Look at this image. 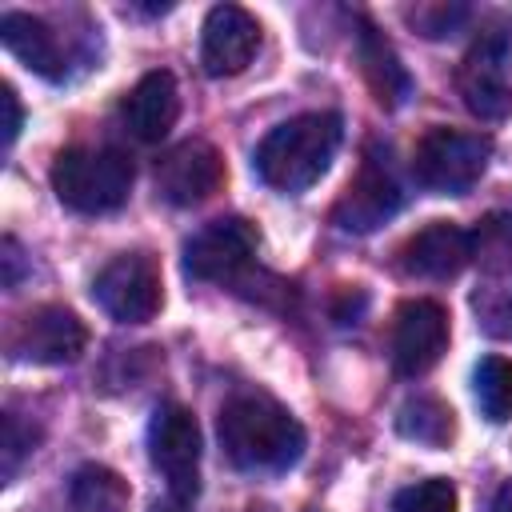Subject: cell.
<instances>
[{
    "label": "cell",
    "instance_id": "cell-12",
    "mask_svg": "<svg viewBox=\"0 0 512 512\" xmlns=\"http://www.w3.org/2000/svg\"><path fill=\"white\" fill-rule=\"evenodd\" d=\"M448 348V312L436 300H408L392 324V364L400 376H424Z\"/></svg>",
    "mask_w": 512,
    "mask_h": 512
},
{
    "label": "cell",
    "instance_id": "cell-2",
    "mask_svg": "<svg viewBox=\"0 0 512 512\" xmlns=\"http://www.w3.org/2000/svg\"><path fill=\"white\" fill-rule=\"evenodd\" d=\"M340 136H344V124L336 112H300L276 124L256 144L252 168L276 192H304L328 172L340 148Z\"/></svg>",
    "mask_w": 512,
    "mask_h": 512
},
{
    "label": "cell",
    "instance_id": "cell-20",
    "mask_svg": "<svg viewBox=\"0 0 512 512\" xmlns=\"http://www.w3.org/2000/svg\"><path fill=\"white\" fill-rule=\"evenodd\" d=\"M476 404L492 424H504L512 416V360L508 356H484L472 372Z\"/></svg>",
    "mask_w": 512,
    "mask_h": 512
},
{
    "label": "cell",
    "instance_id": "cell-10",
    "mask_svg": "<svg viewBox=\"0 0 512 512\" xmlns=\"http://www.w3.org/2000/svg\"><path fill=\"white\" fill-rule=\"evenodd\" d=\"M224 184V160L208 140H184L156 160V188L168 204H204Z\"/></svg>",
    "mask_w": 512,
    "mask_h": 512
},
{
    "label": "cell",
    "instance_id": "cell-14",
    "mask_svg": "<svg viewBox=\"0 0 512 512\" xmlns=\"http://www.w3.org/2000/svg\"><path fill=\"white\" fill-rule=\"evenodd\" d=\"M476 256V244H472V232L452 224V220H432L428 228H420L404 252H400V264L408 276H424V280H448V276H460Z\"/></svg>",
    "mask_w": 512,
    "mask_h": 512
},
{
    "label": "cell",
    "instance_id": "cell-7",
    "mask_svg": "<svg viewBox=\"0 0 512 512\" xmlns=\"http://www.w3.org/2000/svg\"><path fill=\"white\" fill-rule=\"evenodd\" d=\"M460 96L480 120L512 116V36L488 32L460 64Z\"/></svg>",
    "mask_w": 512,
    "mask_h": 512
},
{
    "label": "cell",
    "instance_id": "cell-19",
    "mask_svg": "<svg viewBox=\"0 0 512 512\" xmlns=\"http://www.w3.org/2000/svg\"><path fill=\"white\" fill-rule=\"evenodd\" d=\"M396 428L416 440V444H428V448H444L456 432V420H452V408L436 396H412L400 416H396Z\"/></svg>",
    "mask_w": 512,
    "mask_h": 512
},
{
    "label": "cell",
    "instance_id": "cell-18",
    "mask_svg": "<svg viewBox=\"0 0 512 512\" xmlns=\"http://www.w3.org/2000/svg\"><path fill=\"white\" fill-rule=\"evenodd\" d=\"M68 504L72 512H128V484L104 464H84L68 484Z\"/></svg>",
    "mask_w": 512,
    "mask_h": 512
},
{
    "label": "cell",
    "instance_id": "cell-11",
    "mask_svg": "<svg viewBox=\"0 0 512 512\" xmlns=\"http://www.w3.org/2000/svg\"><path fill=\"white\" fill-rule=\"evenodd\" d=\"M404 204V192L392 176V168L380 156H364L356 180L344 188V196L332 208V224L344 232H376L384 220H392Z\"/></svg>",
    "mask_w": 512,
    "mask_h": 512
},
{
    "label": "cell",
    "instance_id": "cell-21",
    "mask_svg": "<svg viewBox=\"0 0 512 512\" xmlns=\"http://www.w3.org/2000/svg\"><path fill=\"white\" fill-rule=\"evenodd\" d=\"M392 512H456V488L444 476L416 480L392 496Z\"/></svg>",
    "mask_w": 512,
    "mask_h": 512
},
{
    "label": "cell",
    "instance_id": "cell-15",
    "mask_svg": "<svg viewBox=\"0 0 512 512\" xmlns=\"http://www.w3.org/2000/svg\"><path fill=\"white\" fill-rule=\"evenodd\" d=\"M180 116V92H176V76L156 68V72H144L132 92L120 100V120L124 128L144 140V144H156L168 136V128L176 124Z\"/></svg>",
    "mask_w": 512,
    "mask_h": 512
},
{
    "label": "cell",
    "instance_id": "cell-25",
    "mask_svg": "<svg viewBox=\"0 0 512 512\" xmlns=\"http://www.w3.org/2000/svg\"><path fill=\"white\" fill-rule=\"evenodd\" d=\"M492 512H512V480L500 484V492H496V500H492Z\"/></svg>",
    "mask_w": 512,
    "mask_h": 512
},
{
    "label": "cell",
    "instance_id": "cell-16",
    "mask_svg": "<svg viewBox=\"0 0 512 512\" xmlns=\"http://www.w3.org/2000/svg\"><path fill=\"white\" fill-rule=\"evenodd\" d=\"M0 40H4V48L20 64H28L32 72H40L44 80H64L68 56H64L60 36L44 20H36L28 12H4L0 16Z\"/></svg>",
    "mask_w": 512,
    "mask_h": 512
},
{
    "label": "cell",
    "instance_id": "cell-1",
    "mask_svg": "<svg viewBox=\"0 0 512 512\" xmlns=\"http://www.w3.org/2000/svg\"><path fill=\"white\" fill-rule=\"evenodd\" d=\"M220 448L244 472H288L304 456L300 420L264 392H240L220 408Z\"/></svg>",
    "mask_w": 512,
    "mask_h": 512
},
{
    "label": "cell",
    "instance_id": "cell-23",
    "mask_svg": "<svg viewBox=\"0 0 512 512\" xmlns=\"http://www.w3.org/2000/svg\"><path fill=\"white\" fill-rule=\"evenodd\" d=\"M28 452H32V428L24 432V428H20V416L8 412V416H4V480L16 476V468H20V460H24Z\"/></svg>",
    "mask_w": 512,
    "mask_h": 512
},
{
    "label": "cell",
    "instance_id": "cell-9",
    "mask_svg": "<svg viewBox=\"0 0 512 512\" xmlns=\"http://www.w3.org/2000/svg\"><path fill=\"white\" fill-rule=\"evenodd\" d=\"M256 256V228L240 216L208 220L184 240V272L192 280H232Z\"/></svg>",
    "mask_w": 512,
    "mask_h": 512
},
{
    "label": "cell",
    "instance_id": "cell-17",
    "mask_svg": "<svg viewBox=\"0 0 512 512\" xmlns=\"http://www.w3.org/2000/svg\"><path fill=\"white\" fill-rule=\"evenodd\" d=\"M360 64H364V76H368V84H372V92H376V100L384 108H400L408 100L412 80H408L404 64L396 60L392 44L376 28H364L360 32Z\"/></svg>",
    "mask_w": 512,
    "mask_h": 512
},
{
    "label": "cell",
    "instance_id": "cell-24",
    "mask_svg": "<svg viewBox=\"0 0 512 512\" xmlns=\"http://www.w3.org/2000/svg\"><path fill=\"white\" fill-rule=\"evenodd\" d=\"M0 104H4V144H12L16 132H20V124H24V112H20V100H16V92L8 84L0 92Z\"/></svg>",
    "mask_w": 512,
    "mask_h": 512
},
{
    "label": "cell",
    "instance_id": "cell-6",
    "mask_svg": "<svg viewBox=\"0 0 512 512\" xmlns=\"http://www.w3.org/2000/svg\"><path fill=\"white\" fill-rule=\"evenodd\" d=\"M96 304L120 320V324H144L160 312L164 292H160V268L152 256L144 252H124L116 260H108L92 284Z\"/></svg>",
    "mask_w": 512,
    "mask_h": 512
},
{
    "label": "cell",
    "instance_id": "cell-5",
    "mask_svg": "<svg viewBox=\"0 0 512 512\" xmlns=\"http://www.w3.org/2000/svg\"><path fill=\"white\" fill-rule=\"evenodd\" d=\"M148 452L172 500L188 504L200 492V424L184 404H156L148 420Z\"/></svg>",
    "mask_w": 512,
    "mask_h": 512
},
{
    "label": "cell",
    "instance_id": "cell-4",
    "mask_svg": "<svg viewBox=\"0 0 512 512\" xmlns=\"http://www.w3.org/2000/svg\"><path fill=\"white\" fill-rule=\"evenodd\" d=\"M492 140L464 128H428L412 152V176L436 196H464L488 168Z\"/></svg>",
    "mask_w": 512,
    "mask_h": 512
},
{
    "label": "cell",
    "instance_id": "cell-22",
    "mask_svg": "<svg viewBox=\"0 0 512 512\" xmlns=\"http://www.w3.org/2000/svg\"><path fill=\"white\" fill-rule=\"evenodd\" d=\"M472 244L488 268H512V212L484 216V224L472 232Z\"/></svg>",
    "mask_w": 512,
    "mask_h": 512
},
{
    "label": "cell",
    "instance_id": "cell-3",
    "mask_svg": "<svg viewBox=\"0 0 512 512\" xmlns=\"http://www.w3.org/2000/svg\"><path fill=\"white\" fill-rule=\"evenodd\" d=\"M52 188L72 212H112L132 192V160L120 148H64L52 164Z\"/></svg>",
    "mask_w": 512,
    "mask_h": 512
},
{
    "label": "cell",
    "instance_id": "cell-8",
    "mask_svg": "<svg viewBox=\"0 0 512 512\" xmlns=\"http://www.w3.org/2000/svg\"><path fill=\"white\" fill-rule=\"evenodd\" d=\"M88 344V328L72 308L40 304L8 336V352L28 364H72Z\"/></svg>",
    "mask_w": 512,
    "mask_h": 512
},
{
    "label": "cell",
    "instance_id": "cell-13",
    "mask_svg": "<svg viewBox=\"0 0 512 512\" xmlns=\"http://www.w3.org/2000/svg\"><path fill=\"white\" fill-rule=\"evenodd\" d=\"M260 48V24L240 4H216L200 32V64L208 76H236Z\"/></svg>",
    "mask_w": 512,
    "mask_h": 512
}]
</instances>
